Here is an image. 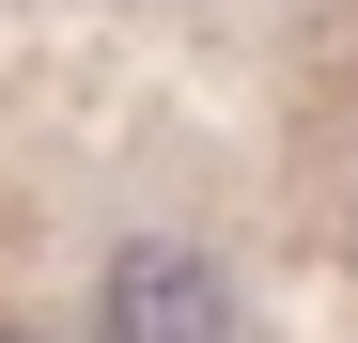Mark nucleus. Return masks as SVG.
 <instances>
[{
	"label": "nucleus",
	"mask_w": 358,
	"mask_h": 343,
	"mask_svg": "<svg viewBox=\"0 0 358 343\" xmlns=\"http://www.w3.org/2000/svg\"><path fill=\"white\" fill-rule=\"evenodd\" d=\"M0 343H16V328H0Z\"/></svg>",
	"instance_id": "obj_2"
},
{
	"label": "nucleus",
	"mask_w": 358,
	"mask_h": 343,
	"mask_svg": "<svg viewBox=\"0 0 358 343\" xmlns=\"http://www.w3.org/2000/svg\"><path fill=\"white\" fill-rule=\"evenodd\" d=\"M94 343H234V281L171 234H125L94 265Z\"/></svg>",
	"instance_id": "obj_1"
}]
</instances>
